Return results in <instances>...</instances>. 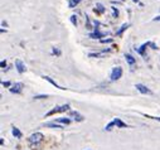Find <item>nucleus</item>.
<instances>
[{
    "instance_id": "1",
    "label": "nucleus",
    "mask_w": 160,
    "mask_h": 150,
    "mask_svg": "<svg viewBox=\"0 0 160 150\" xmlns=\"http://www.w3.org/2000/svg\"><path fill=\"white\" fill-rule=\"evenodd\" d=\"M43 139H44L43 134H40V132H34V134H32V135L28 138V141H29V144L39 145V144L43 141Z\"/></svg>"
},
{
    "instance_id": "2",
    "label": "nucleus",
    "mask_w": 160,
    "mask_h": 150,
    "mask_svg": "<svg viewBox=\"0 0 160 150\" xmlns=\"http://www.w3.org/2000/svg\"><path fill=\"white\" fill-rule=\"evenodd\" d=\"M122 76V68L121 67H115L111 73V81H117Z\"/></svg>"
},
{
    "instance_id": "3",
    "label": "nucleus",
    "mask_w": 160,
    "mask_h": 150,
    "mask_svg": "<svg viewBox=\"0 0 160 150\" xmlns=\"http://www.w3.org/2000/svg\"><path fill=\"white\" fill-rule=\"evenodd\" d=\"M23 87H24V84L21 82H17V83H14L10 87V92L11 94H20L23 91Z\"/></svg>"
},
{
    "instance_id": "4",
    "label": "nucleus",
    "mask_w": 160,
    "mask_h": 150,
    "mask_svg": "<svg viewBox=\"0 0 160 150\" xmlns=\"http://www.w3.org/2000/svg\"><path fill=\"white\" fill-rule=\"evenodd\" d=\"M135 87L137 88V91L139 92H141V94H144V95H151L152 92H151L150 90L146 87V86H144V84H141V83H136L135 84Z\"/></svg>"
},
{
    "instance_id": "5",
    "label": "nucleus",
    "mask_w": 160,
    "mask_h": 150,
    "mask_svg": "<svg viewBox=\"0 0 160 150\" xmlns=\"http://www.w3.org/2000/svg\"><path fill=\"white\" fill-rule=\"evenodd\" d=\"M15 67H17V71H18L19 73H23V72L25 71V66H24V63H23L20 59H17V61H15Z\"/></svg>"
},
{
    "instance_id": "6",
    "label": "nucleus",
    "mask_w": 160,
    "mask_h": 150,
    "mask_svg": "<svg viewBox=\"0 0 160 150\" xmlns=\"http://www.w3.org/2000/svg\"><path fill=\"white\" fill-rule=\"evenodd\" d=\"M69 116H71V117H75V120L76 121H78V122L83 121V119H85L82 115H79L77 111H71V112H69Z\"/></svg>"
},
{
    "instance_id": "7",
    "label": "nucleus",
    "mask_w": 160,
    "mask_h": 150,
    "mask_svg": "<svg viewBox=\"0 0 160 150\" xmlns=\"http://www.w3.org/2000/svg\"><path fill=\"white\" fill-rule=\"evenodd\" d=\"M43 78H44L46 81H48L49 83H52V84H53V86H56V88H59V90H66V88H63V87H61L59 84H57V82H56V81H53V80H52L50 77H48V76H43Z\"/></svg>"
},
{
    "instance_id": "8",
    "label": "nucleus",
    "mask_w": 160,
    "mask_h": 150,
    "mask_svg": "<svg viewBox=\"0 0 160 150\" xmlns=\"http://www.w3.org/2000/svg\"><path fill=\"white\" fill-rule=\"evenodd\" d=\"M125 58H126V61H127V63H129L130 66H134V65L136 63V59H135L131 54H129V53H126V54H125Z\"/></svg>"
},
{
    "instance_id": "9",
    "label": "nucleus",
    "mask_w": 160,
    "mask_h": 150,
    "mask_svg": "<svg viewBox=\"0 0 160 150\" xmlns=\"http://www.w3.org/2000/svg\"><path fill=\"white\" fill-rule=\"evenodd\" d=\"M11 132H13V135L17 138V139H21V136H23V134H21V131L19 130L18 127H13V130H11Z\"/></svg>"
},
{
    "instance_id": "10",
    "label": "nucleus",
    "mask_w": 160,
    "mask_h": 150,
    "mask_svg": "<svg viewBox=\"0 0 160 150\" xmlns=\"http://www.w3.org/2000/svg\"><path fill=\"white\" fill-rule=\"evenodd\" d=\"M127 28H129V24H122V25H121V28H120L119 30H117V32H116V35H117V37H121V35H122V33Z\"/></svg>"
},
{
    "instance_id": "11",
    "label": "nucleus",
    "mask_w": 160,
    "mask_h": 150,
    "mask_svg": "<svg viewBox=\"0 0 160 150\" xmlns=\"http://www.w3.org/2000/svg\"><path fill=\"white\" fill-rule=\"evenodd\" d=\"M105 10H106V9H105V6L102 5V4H100V3H97V4H96V9H94V11H97L98 14H104Z\"/></svg>"
},
{
    "instance_id": "12",
    "label": "nucleus",
    "mask_w": 160,
    "mask_h": 150,
    "mask_svg": "<svg viewBox=\"0 0 160 150\" xmlns=\"http://www.w3.org/2000/svg\"><path fill=\"white\" fill-rule=\"evenodd\" d=\"M54 122H58V124H63V125H68L71 120L69 119H67V117H59V119H56V121Z\"/></svg>"
},
{
    "instance_id": "13",
    "label": "nucleus",
    "mask_w": 160,
    "mask_h": 150,
    "mask_svg": "<svg viewBox=\"0 0 160 150\" xmlns=\"http://www.w3.org/2000/svg\"><path fill=\"white\" fill-rule=\"evenodd\" d=\"M46 126L47 127H54V129H63V126L59 125L58 122H48V124H46Z\"/></svg>"
},
{
    "instance_id": "14",
    "label": "nucleus",
    "mask_w": 160,
    "mask_h": 150,
    "mask_svg": "<svg viewBox=\"0 0 160 150\" xmlns=\"http://www.w3.org/2000/svg\"><path fill=\"white\" fill-rule=\"evenodd\" d=\"M105 35V33H100V32H98V30H94V33H91V34H90V35H88V37L90 38H102Z\"/></svg>"
},
{
    "instance_id": "15",
    "label": "nucleus",
    "mask_w": 160,
    "mask_h": 150,
    "mask_svg": "<svg viewBox=\"0 0 160 150\" xmlns=\"http://www.w3.org/2000/svg\"><path fill=\"white\" fill-rule=\"evenodd\" d=\"M57 112H61V107H59V106H56L54 109H52L49 112L46 113V116H52V115H54V113H57Z\"/></svg>"
},
{
    "instance_id": "16",
    "label": "nucleus",
    "mask_w": 160,
    "mask_h": 150,
    "mask_svg": "<svg viewBox=\"0 0 160 150\" xmlns=\"http://www.w3.org/2000/svg\"><path fill=\"white\" fill-rule=\"evenodd\" d=\"M113 122H115V125L116 126H119V127H126L127 125L125 124V122H122L120 119H113Z\"/></svg>"
},
{
    "instance_id": "17",
    "label": "nucleus",
    "mask_w": 160,
    "mask_h": 150,
    "mask_svg": "<svg viewBox=\"0 0 160 150\" xmlns=\"http://www.w3.org/2000/svg\"><path fill=\"white\" fill-rule=\"evenodd\" d=\"M146 47H148V44H146V43H144V44H142L141 47H140V48H137L136 51H137V52H139V53H140L141 56L145 57V49H146Z\"/></svg>"
},
{
    "instance_id": "18",
    "label": "nucleus",
    "mask_w": 160,
    "mask_h": 150,
    "mask_svg": "<svg viewBox=\"0 0 160 150\" xmlns=\"http://www.w3.org/2000/svg\"><path fill=\"white\" fill-rule=\"evenodd\" d=\"M106 52H110V51H105V52H100V53H90V57H105Z\"/></svg>"
},
{
    "instance_id": "19",
    "label": "nucleus",
    "mask_w": 160,
    "mask_h": 150,
    "mask_svg": "<svg viewBox=\"0 0 160 150\" xmlns=\"http://www.w3.org/2000/svg\"><path fill=\"white\" fill-rule=\"evenodd\" d=\"M82 0H69V8H75L76 5H78Z\"/></svg>"
},
{
    "instance_id": "20",
    "label": "nucleus",
    "mask_w": 160,
    "mask_h": 150,
    "mask_svg": "<svg viewBox=\"0 0 160 150\" xmlns=\"http://www.w3.org/2000/svg\"><path fill=\"white\" fill-rule=\"evenodd\" d=\"M111 10H112V17L113 18H117L119 17V10L116 9L115 6H111Z\"/></svg>"
},
{
    "instance_id": "21",
    "label": "nucleus",
    "mask_w": 160,
    "mask_h": 150,
    "mask_svg": "<svg viewBox=\"0 0 160 150\" xmlns=\"http://www.w3.org/2000/svg\"><path fill=\"white\" fill-rule=\"evenodd\" d=\"M69 110V105H63V106H61V112H66Z\"/></svg>"
},
{
    "instance_id": "22",
    "label": "nucleus",
    "mask_w": 160,
    "mask_h": 150,
    "mask_svg": "<svg viewBox=\"0 0 160 150\" xmlns=\"http://www.w3.org/2000/svg\"><path fill=\"white\" fill-rule=\"evenodd\" d=\"M100 42H101V43H112L113 39L112 38H106V39H101Z\"/></svg>"
},
{
    "instance_id": "23",
    "label": "nucleus",
    "mask_w": 160,
    "mask_h": 150,
    "mask_svg": "<svg viewBox=\"0 0 160 150\" xmlns=\"http://www.w3.org/2000/svg\"><path fill=\"white\" fill-rule=\"evenodd\" d=\"M71 23H72L73 25H77V17H76V15H72V17H71Z\"/></svg>"
},
{
    "instance_id": "24",
    "label": "nucleus",
    "mask_w": 160,
    "mask_h": 150,
    "mask_svg": "<svg viewBox=\"0 0 160 150\" xmlns=\"http://www.w3.org/2000/svg\"><path fill=\"white\" fill-rule=\"evenodd\" d=\"M47 95H38V96H34L35 100H42V98H47Z\"/></svg>"
},
{
    "instance_id": "25",
    "label": "nucleus",
    "mask_w": 160,
    "mask_h": 150,
    "mask_svg": "<svg viewBox=\"0 0 160 150\" xmlns=\"http://www.w3.org/2000/svg\"><path fill=\"white\" fill-rule=\"evenodd\" d=\"M52 53H53V54H56V56H61V51H59L58 48H53Z\"/></svg>"
},
{
    "instance_id": "26",
    "label": "nucleus",
    "mask_w": 160,
    "mask_h": 150,
    "mask_svg": "<svg viewBox=\"0 0 160 150\" xmlns=\"http://www.w3.org/2000/svg\"><path fill=\"white\" fill-rule=\"evenodd\" d=\"M146 44H148V47H151V48H152V49H158V47H156V44H154L152 42H148Z\"/></svg>"
},
{
    "instance_id": "27",
    "label": "nucleus",
    "mask_w": 160,
    "mask_h": 150,
    "mask_svg": "<svg viewBox=\"0 0 160 150\" xmlns=\"http://www.w3.org/2000/svg\"><path fill=\"white\" fill-rule=\"evenodd\" d=\"M113 125H115V122L111 121L110 124H108V125H107V126H106V127H105V130H107V131H108V130H111V127H112Z\"/></svg>"
},
{
    "instance_id": "28",
    "label": "nucleus",
    "mask_w": 160,
    "mask_h": 150,
    "mask_svg": "<svg viewBox=\"0 0 160 150\" xmlns=\"http://www.w3.org/2000/svg\"><path fill=\"white\" fill-rule=\"evenodd\" d=\"M0 67H1V68H5V67H6V61H1V62H0Z\"/></svg>"
},
{
    "instance_id": "29",
    "label": "nucleus",
    "mask_w": 160,
    "mask_h": 150,
    "mask_svg": "<svg viewBox=\"0 0 160 150\" xmlns=\"http://www.w3.org/2000/svg\"><path fill=\"white\" fill-rule=\"evenodd\" d=\"M1 84H3L4 87H10V82H9V81H6V82H1Z\"/></svg>"
},
{
    "instance_id": "30",
    "label": "nucleus",
    "mask_w": 160,
    "mask_h": 150,
    "mask_svg": "<svg viewBox=\"0 0 160 150\" xmlns=\"http://www.w3.org/2000/svg\"><path fill=\"white\" fill-rule=\"evenodd\" d=\"M154 20H155V22H159V20H160V15H159V17H155V18H154Z\"/></svg>"
},
{
    "instance_id": "31",
    "label": "nucleus",
    "mask_w": 160,
    "mask_h": 150,
    "mask_svg": "<svg viewBox=\"0 0 160 150\" xmlns=\"http://www.w3.org/2000/svg\"><path fill=\"white\" fill-rule=\"evenodd\" d=\"M132 1H135V3H139V0H132Z\"/></svg>"
}]
</instances>
